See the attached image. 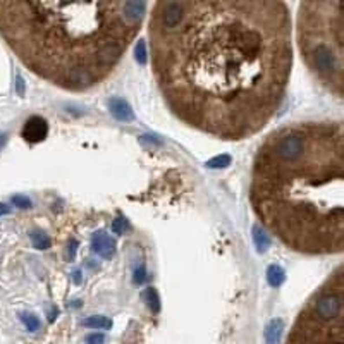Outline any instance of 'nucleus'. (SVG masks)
Instances as JSON below:
<instances>
[{
	"label": "nucleus",
	"instance_id": "11",
	"mask_svg": "<svg viewBox=\"0 0 344 344\" xmlns=\"http://www.w3.org/2000/svg\"><path fill=\"white\" fill-rule=\"evenodd\" d=\"M286 279V274L279 265H270L267 268V282L272 287H279Z\"/></svg>",
	"mask_w": 344,
	"mask_h": 344
},
{
	"label": "nucleus",
	"instance_id": "6",
	"mask_svg": "<svg viewBox=\"0 0 344 344\" xmlns=\"http://www.w3.org/2000/svg\"><path fill=\"white\" fill-rule=\"evenodd\" d=\"M91 248L102 258H112L116 253V241L105 233H95L91 238Z\"/></svg>",
	"mask_w": 344,
	"mask_h": 344
},
{
	"label": "nucleus",
	"instance_id": "25",
	"mask_svg": "<svg viewBox=\"0 0 344 344\" xmlns=\"http://www.w3.org/2000/svg\"><path fill=\"white\" fill-rule=\"evenodd\" d=\"M74 281H76V282L81 281V279H79V270H76V274H74Z\"/></svg>",
	"mask_w": 344,
	"mask_h": 344
},
{
	"label": "nucleus",
	"instance_id": "1",
	"mask_svg": "<svg viewBox=\"0 0 344 344\" xmlns=\"http://www.w3.org/2000/svg\"><path fill=\"white\" fill-rule=\"evenodd\" d=\"M291 14L281 0H167L148 25L157 86L181 122L246 140L274 119L293 69Z\"/></svg>",
	"mask_w": 344,
	"mask_h": 344
},
{
	"label": "nucleus",
	"instance_id": "14",
	"mask_svg": "<svg viewBox=\"0 0 344 344\" xmlns=\"http://www.w3.org/2000/svg\"><path fill=\"white\" fill-rule=\"evenodd\" d=\"M21 322L25 324V327L30 332H36L40 329V320L33 313H21Z\"/></svg>",
	"mask_w": 344,
	"mask_h": 344
},
{
	"label": "nucleus",
	"instance_id": "5",
	"mask_svg": "<svg viewBox=\"0 0 344 344\" xmlns=\"http://www.w3.org/2000/svg\"><path fill=\"white\" fill-rule=\"evenodd\" d=\"M21 134L28 143H40V141H43L47 138V134H49V124H47L43 117L33 116L25 122Z\"/></svg>",
	"mask_w": 344,
	"mask_h": 344
},
{
	"label": "nucleus",
	"instance_id": "4",
	"mask_svg": "<svg viewBox=\"0 0 344 344\" xmlns=\"http://www.w3.org/2000/svg\"><path fill=\"white\" fill-rule=\"evenodd\" d=\"M342 2H303L298 14V45L301 57L315 79L332 95L344 93Z\"/></svg>",
	"mask_w": 344,
	"mask_h": 344
},
{
	"label": "nucleus",
	"instance_id": "3",
	"mask_svg": "<svg viewBox=\"0 0 344 344\" xmlns=\"http://www.w3.org/2000/svg\"><path fill=\"white\" fill-rule=\"evenodd\" d=\"M147 2H0V35L36 76L67 91L107 79L138 35Z\"/></svg>",
	"mask_w": 344,
	"mask_h": 344
},
{
	"label": "nucleus",
	"instance_id": "12",
	"mask_svg": "<svg viewBox=\"0 0 344 344\" xmlns=\"http://www.w3.org/2000/svg\"><path fill=\"white\" fill-rule=\"evenodd\" d=\"M31 238V243L33 246H35L36 249H49L52 246V239L49 238V234H45L43 231H33V233L30 234Z\"/></svg>",
	"mask_w": 344,
	"mask_h": 344
},
{
	"label": "nucleus",
	"instance_id": "9",
	"mask_svg": "<svg viewBox=\"0 0 344 344\" xmlns=\"http://www.w3.org/2000/svg\"><path fill=\"white\" fill-rule=\"evenodd\" d=\"M253 243H255L258 253L267 251L268 246H270V238H268V234L263 231L262 225H253Z\"/></svg>",
	"mask_w": 344,
	"mask_h": 344
},
{
	"label": "nucleus",
	"instance_id": "16",
	"mask_svg": "<svg viewBox=\"0 0 344 344\" xmlns=\"http://www.w3.org/2000/svg\"><path fill=\"white\" fill-rule=\"evenodd\" d=\"M134 57H136V60L141 64V65H145L148 62V54H147V43H145L143 40H140L138 43H136V49H134Z\"/></svg>",
	"mask_w": 344,
	"mask_h": 344
},
{
	"label": "nucleus",
	"instance_id": "2",
	"mask_svg": "<svg viewBox=\"0 0 344 344\" xmlns=\"http://www.w3.org/2000/svg\"><path fill=\"white\" fill-rule=\"evenodd\" d=\"M344 131L341 122H294L258 148L249 201L287 248L334 255L344 248Z\"/></svg>",
	"mask_w": 344,
	"mask_h": 344
},
{
	"label": "nucleus",
	"instance_id": "22",
	"mask_svg": "<svg viewBox=\"0 0 344 344\" xmlns=\"http://www.w3.org/2000/svg\"><path fill=\"white\" fill-rule=\"evenodd\" d=\"M7 214H11V209H9L7 205L0 203V217H2V215H7Z\"/></svg>",
	"mask_w": 344,
	"mask_h": 344
},
{
	"label": "nucleus",
	"instance_id": "23",
	"mask_svg": "<svg viewBox=\"0 0 344 344\" xmlns=\"http://www.w3.org/2000/svg\"><path fill=\"white\" fill-rule=\"evenodd\" d=\"M76 246H78V243L73 239V243H71V246H69V255H71V258L74 257V251H76Z\"/></svg>",
	"mask_w": 344,
	"mask_h": 344
},
{
	"label": "nucleus",
	"instance_id": "20",
	"mask_svg": "<svg viewBox=\"0 0 344 344\" xmlns=\"http://www.w3.org/2000/svg\"><path fill=\"white\" fill-rule=\"evenodd\" d=\"M145 281V265L141 263L134 268V282L136 284H141V282Z\"/></svg>",
	"mask_w": 344,
	"mask_h": 344
},
{
	"label": "nucleus",
	"instance_id": "21",
	"mask_svg": "<svg viewBox=\"0 0 344 344\" xmlns=\"http://www.w3.org/2000/svg\"><path fill=\"white\" fill-rule=\"evenodd\" d=\"M16 88H17V95L25 97V81H22V78L19 76V74L16 76Z\"/></svg>",
	"mask_w": 344,
	"mask_h": 344
},
{
	"label": "nucleus",
	"instance_id": "15",
	"mask_svg": "<svg viewBox=\"0 0 344 344\" xmlns=\"http://www.w3.org/2000/svg\"><path fill=\"white\" fill-rule=\"evenodd\" d=\"M227 166H231L229 155H217V157L210 158L209 162H207V167H210V169H224Z\"/></svg>",
	"mask_w": 344,
	"mask_h": 344
},
{
	"label": "nucleus",
	"instance_id": "13",
	"mask_svg": "<svg viewBox=\"0 0 344 344\" xmlns=\"http://www.w3.org/2000/svg\"><path fill=\"white\" fill-rule=\"evenodd\" d=\"M143 300H145V303L148 305V308L152 310L153 313H157L160 310V300H158L157 291H155L153 287H148V289L143 291Z\"/></svg>",
	"mask_w": 344,
	"mask_h": 344
},
{
	"label": "nucleus",
	"instance_id": "8",
	"mask_svg": "<svg viewBox=\"0 0 344 344\" xmlns=\"http://www.w3.org/2000/svg\"><path fill=\"white\" fill-rule=\"evenodd\" d=\"M284 331V322L281 318H274L265 327V342L267 344H279Z\"/></svg>",
	"mask_w": 344,
	"mask_h": 344
},
{
	"label": "nucleus",
	"instance_id": "17",
	"mask_svg": "<svg viewBox=\"0 0 344 344\" xmlns=\"http://www.w3.org/2000/svg\"><path fill=\"white\" fill-rule=\"evenodd\" d=\"M126 229H128V222H126V219L124 217H117V219L114 220V222H112V233L114 234H124L126 233Z\"/></svg>",
	"mask_w": 344,
	"mask_h": 344
},
{
	"label": "nucleus",
	"instance_id": "7",
	"mask_svg": "<svg viewBox=\"0 0 344 344\" xmlns=\"http://www.w3.org/2000/svg\"><path fill=\"white\" fill-rule=\"evenodd\" d=\"M108 108H110V114L114 116L117 121H122V122L134 121L133 107H131L124 98H119V97L110 98V100H108Z\"/></svg>",
	"mask_w": 344,
	"mask_h": 344
},
{
	"label": "nucleus",
	"instance_id": "10",
	"mask_svg": "<svg viewBox=\"0 0 344 344\" xmlns=\"http://www.w3.org/2000/svg\"><path fill=\"white\" fill-rule=\"evenodd\" d=\"M83 325L88 329H95V331H107L112 327V320L103 315H91L86 320H83Z\"/></svg>",
	"mask_w": 344,
	"mask_h": 344
},
{
	"label": "nucleus",
	"instance_id": "24",
	"mask_svg": "<svg viewBox=\"0 0 344 344\" xmlns=\"http://www.w3.org/2000/svg\"><path fill=\"white\" fill-rule=\"evenodd\" d=\"M6 141H7V136L6 134H0V148L4 147V143H6Z\"/></svg>",
	"mask_w": 344,
	"mask_h": 344
},
{
	"label": "nucleus",
	"instance_id": "19",
	"mask_svg": "<svg viewBox=\"0 0 344 344\" xmlns=\"http://www.w3.org/2000/svg\"><path fill=\"white\" fill-rule=\"evenodd\" d=\"M105 342V336L100 332H93L86 337V344H103Z\"/></svg>",
	"mask_w": 344,
	"mask_h": 344
},
{
	"label": "nucleus",
	"instance_id": "18",
	"mask_svg": "<svg viewBox=\"0 0 344 344\" xmlns=\"http://www.w3.org/2000/svg\"><path fill=\"white\" fill-rule=\"evenodd\" d=\"M12 205H16L17 209H30L31 207V200L28 196H22V195H16L11 198Z\"/></svg>",
	"mask_w": 344,
	"mask_h": 344
}]
</instances>
